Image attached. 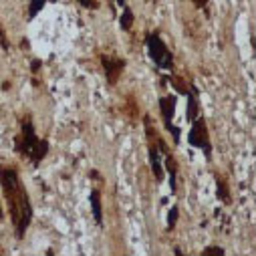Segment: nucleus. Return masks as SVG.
Instances as JSON below:
<instances>
[{"label":"nucleus","mask_w":256,"mask_h":256,"mask_svg":"<svg viewBox=\"0 0 256 256\" xmlns=\"http://www.w3.org/2000/svg\"><path fill=\"white\" fill-rule=\"evenodd\" d=\"M0 188L10 212L12 228L18 238H24L30 222H32V204L28 198V192L20 180V174L16 168L0 166Z\"/></svg>","instance_id":"nucleus-1"},{"label":"nucleus","mask_w":256,"mask_h":256,"mask_svg":"<svg viewBox=\"0 0 256 256\" xmlns=\"http://www.w3.org/2000/svg\"><path fill=\"white\" fill-rule=\"evenodd\" d=\"M14 150L34 166H38L48 154V142L36 136L32 115L28 113L20 117V134L14 138Z\"/></svg>","instance_id":"nucleus-2"},{"label":"nucleus","mask_w":256,"mask_h":256,"mask_svg":"<svg viewBox=\"0 0 256 256\" xmlns=\"http://www.w3.org/2000/svg\"><path fill=\"white\" fill-rule=\"evenodd\" d=\"M146 46H148L152 60L160 69H164V71L174 69V54L168 48V44L164 42V38L160 36V32H148L146 34Z\"/></svg>","instance_id":"nucleus-3"},{"label":"nucleus","mask_w":256,"mask_h":256,"mask_svg":"<svg viewBox=\"0 0 256 256\" xmlns=\"http://www.w3.org/2000/svg\"><path fill=\"white\" fill-rule=\"evenodd\" d=\"M188 142L192 148H198L206 154V158L212 156V144H210V136H208V127H206V119L202 115H198L192 121V130L188 136Z\"/></svg>","instance_id":"nucleus-4"},{"label":"nucleus","mask_w":256,"mask_h":256,"mask_svg":"<svg viewBox=\"0 0 256 256\" xmlns=\"http://www.w3.org/2000/svg\"><path fill=\"white\" fill-rule=\"evenodd\" d=\"M176 103H178V97L176 95H164L160 97V111H162V119H164V125L166 130L172 134L176 146L180 144V130L174 125V113H176Z\"/></svg>","instance_id":"nucleus-5"},{"label":"nucleus","mask_w":256,"mask_h":256,"mask_svg":"<svg viewBox=\"0 0 256 256\" xmlns=\"http://www.w3.org/2000/svg\"><path fill=\"white\" fill-rule=\"evenodd\" d=\"M101 67L109 85H117L123 71H125V58L115 54H101Z\"/></svg>","instance_id":"nucleus-6"},{"label":"nucleus","mask_w":256,"mask_h":256,"mask_svg":"<svg viewBox=\"0 0 256 256\" xmlns=\"http://www.w3.org/2000/svg\"><path fill=\"white\" fill-rule=\"evenodd\" d=\"M148 154H150V166H152L154 178H156L158 182H162V180H164V164H162V152H160L156 146L148 144Z\"/></svg>","instance_id":"nucleus-7"},{"label":"nucleus","mask_w":256,"mask_h":256,"mask_svg":"<svg viewBox=\"0 0 256 256\" xmlns=\"http://www.w3.org/2000/svg\"><path fill=\"white\" fill-rule=\"evenodd\" d=\"M91 210L97 226H103V208H101V192L97 188L91 190Z\"/></svg>","instance_id":"nucleus-8"},{"label":"nucleus","mask_w":256,"mask_h":256,"mask_svg":"<svg viewBox=\"0 0 256 256\" xmlns=\"http://www.w3.org/2000/svg\"><path fill=\"white\" fill-rule=\"evenodd\" d=\"M200 115V105H198V91L196 87H192L188 93V121H194Z\"/></svg>","instance_id":"nucleus-9"},{"label":"nucleus","mask_w":256,"mask_h":256,"mask_svg":"<svg viewBox=\"0 0 256 256\" xmlns=\"http://www.w3.org/2000/svg\"><path fill=\"white\" fill-rule=\"evenodd\" d=\"M164 166H166V170H168V174H170V188H172V192H176V178H178V164H176V160H174V156H172V152H168V154H164Z\"/></svg>","instance_id":"nucleus-10"},{"label":"nucleus","mask_w":256,"mask_h":256,"mask_svg":"<svg viewBox=\"0 0 256 256\" xmlns=\"http://www.w3.org/2000/svg\"><path fill=\"white\" fill-rule=\"evenodd\" d=\"M216 190H218V200L222 204H230L232 202V196H230V188H228V182L222 178V176H216Z\"/></svg>","instance_id":"nucleus-11"},{"label":"nucleus","mask_w":256,"mask_h":256,"mask_svg":"<svg viewBox=\"0 0 256 256\" xmlns=\"http://www.w3.org/2000/svg\"><path fill=\"white\" fill-rule=\"evenodd\" d=\"M166 79L172 83V87L178 91V95H188V93L192 91V87H194V85H188V83H186V79H184V77H180V75L166 77Z\"/></svg>","instance_id":"nucleus-12"},{"label":"nucleus","mask_w":256,"mask_h":256,"mask_svg":"<svg viewBox=\"0 0 256 256\" xmlns=\"http://www.w3.org/2000/svg\"><path fill=\"white\" fill-rule=\"evenodd\" d=\"M134 20H136L134 10H132L130 6H125V8H123V14H121V18H119V26H121V30H132Z\"/></svg>","instance_id":"nucleus-13"},{"label":"nucleus","mask_w":256,"mask_h":256,"mask_svg":"<svg viewBox=\"0 0 256 256\" xmlns=\"http://www.w3.org/2000/svg\"><path fill=\"white\" fill-rule=\"evenodd\" d=\"M44 6V0H30V6H28V18H34Z\"/></svg>","instance_id":"nucleus-14"},{"label":"nucleus","mask_w":256,"mask_h":256,"mask_svg":"<svg viewBox=\"0 0 256 256\" xmlns=\"http://www.w3.org/2000/svg\"><path fill=\"white\" fill-rule=\"evenodd\" d=\"M178 216H180V208L178 206H172L170 208V214H168V230H174V226H176V222H178Z\"/></svg>","instance_id":"nucleus-15"},{"label":"nucleus","mask_w":256,"mask_h":256,"mask_svg":"<svg viewBox=\"0 0 256 256\" xmlns=\"http://www.w3.org/2000/svg\"><path fill=\"white\" fill-rule=\"evenodd\" d=\"M0 46H2V50H4V52H8V50H10V40H8L6 32H4L2 22H0Z\"/></svg>","instance_id":"nucleus-16"},{"label":"nucleus","mask_w":256,"mask_h":256,"mask_svg":"<svg viewBox=\"0 0 256 256\" xmlns=\"http://www.w3.org/2000/svg\"><path fill=\"white\" fill-rule=\"evenodd\" d=\"M77 2L87 10H97L99 8V0H77Z\"/></svg>","instance_id":"nucleus-17"},{"label":"nucleus","mask_w":256,"mask_h":256,"mask_svg":"<svg viewBox=\"0 0 256 256\" xmlns=\"http://www.w3.org/2000/svg\"><path fill=\"white\" fill-rule=\"evenodd\" d=\"M208 2L210 0H192V4H194L196 8H200V10H208Z\"/></svg>","instance_id":"nucleus-18"},{"label":"nucleus","mask_w":256,"mask_h":256,"mask_svg":"<svg viewBox=\"0 0 256 256\" xmlns=\"http://www.w3.org/2000/svg\"><path fill=\"white\" fill-rule=\"evenodd\" d=\"M210 252L224 254V248H220V246H208V248H204V250H202V254H210Z\"/></svg>","instance_id":"nucleus-19"},{"label":"nucleus","mask_w":256,"mask_h":256,"mask_svg":"<svg viewBox=\"0 0 256 256\" xmlns=\"http://www.w3.org/2000/svg\"><path fill=\"white\" fill-rule=\"evenodd\" d=\"M38 69H40V60H32V71L36 73Z\"/></svg>","instance_id":"nucleus-20"},{"label":"nucleus","mask_w":256,"mask_h":256,"mask_svg":"<svg viewBox=\"0 0 256 256\" xmlns=\"http://www.w3.org/2000/svg\"><path fill=\"white\" fill-rule=\"evenodd\" d=\"M4 218V210H2V204H0V220Z\"/></svg>","instance_id":"nucleus-21"},{"label":"nucleus","mask_w":256,"mask_h":256,"mask_svg":"<svg viewBox=\"0 0 256 256\" xmlns=\"http://www.w3.org/2000/svg\"><path fill=\"white\" fill-rule=\"evenodd\" d=\"M115 2H117L119 6H125V0H115Z\"/></svg>","instance_id":"nucleus-22"}]
</instances>
